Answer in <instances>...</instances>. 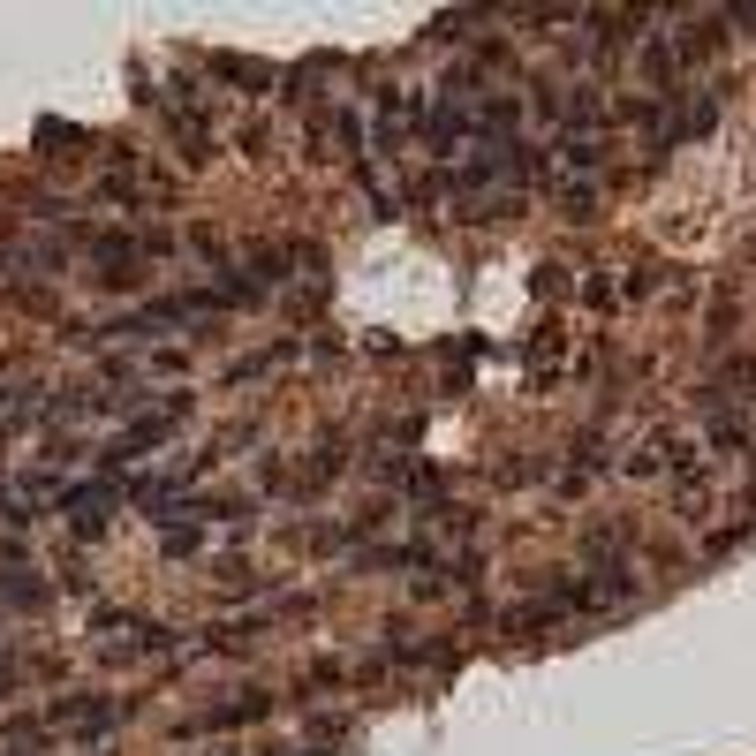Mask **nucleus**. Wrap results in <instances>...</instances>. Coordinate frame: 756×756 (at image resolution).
<instances>
[{"label":"nucleus","mask_w":756,"mask_h":756,"mask_svg":"<svg viewBox=\"0 0 756 756\" xmlns=\"http://www.w3.org/2000/svg\"><path fill=\"white\" fill-rule=\"evenodd\" d=\"M159 439H167V424H137V431H129V439H114V447H106V469H121V462H129V454L159 447Z\"/></svg>","instance_id":"nucleus-2"},{"label":"nucleus","mask_w":756,"mask_h":756,"mask_svg":"<svg viewBox=\"0 0 756 756\" xmlns=\"http://www.w3.org/2000/svg\"><path fill=\"white\" fill-rule=\"evenodd\" d=\"M242 719H265V696H242V704H220V711H205V726H242Z\"/></svg>","instance_id":"nucleus-3"},{"label":"nucleus","mask_w":756,"mask_h":756,"mask_svg":"<svg viewBox=\"0 0 756 756\" xmlns=\"http://www.w3.org/2000/svg\"><path fill=\"white\" fill-rule=\"evenodd\" d=\"M106 499H114V484H84V492H69L61 507H69L76 530H99V507H106Z\"/></svg>","instance_id":"nucleus-1"},{"label":"nucleus","mask_w":756,"mask_h":756,"mask_svg":"<svg viewBox=\"0 0 756 756\" xmlns=\"http://www.w3.org/2000/svg\"><path fill=\"white\" fill-rule=\"evenodd\" d=\"M167 552H174V560H182V552H197V530H189V522H174V530H167Z\"/></svg>","instance_id":"nucleus-4"}]
</instances>
